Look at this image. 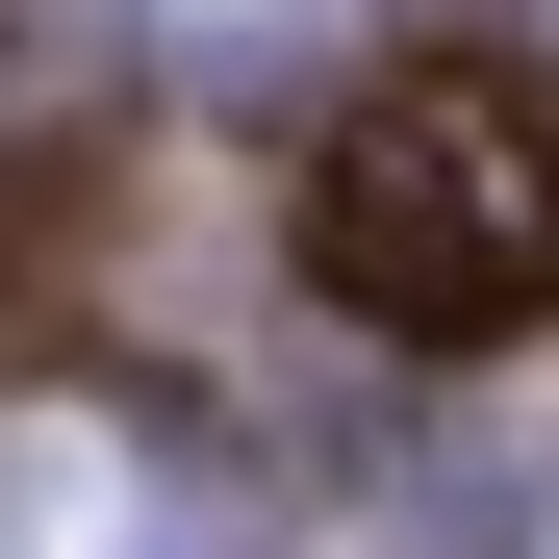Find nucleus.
<instances>
[{
    "label": "nucleus",
    "mask_w": 559,
    "mask_h": 559,
    "mask_svg": "<svg viewBox=\"0 0 559 559\" xmlns=\"http://www.w3.org/2000/svg\"><path fill=\"white\" fill-rule=\"evenodd\" d=\"M331 280L382 331H509L559 280V103L534 76H407V103L331 153Z\"/></svg>",
    "instance_id": "nucleus-1"
},
{
    "label": "nucleus",
    "mask_w": 559,
    "mask_h": 559,
    "mask_svg": "<svg viewBox=\"0 0 559 559\" xmlns=\"http://www.w3.org/2000/svg\"><path fill=\"white\" fill-rule=\"evenodd\" d=\"M0 559H204V509L128 457V407H0Z\"/></svg>",
    "instance_id": "nucleus-2"
},
{
    "label": "nucleus",
    "mask_w": 559,
    "mask_h": 559,
    "mask_svg": "<svg viewBox=\"0 0 559 559\" xmlns=\"http://www.w3.org/2000/svg\"><path fill=\"white\" fill-rule=\"evenodd\" d=\"M356 51V0H153V76H204V103H306Z\"/></svg>",
    "instance_id": "nucleus-3"
},
{
    "label": "nucleus",
    "mask_w": 559,
    "mask_h": 559,
    "mask_svg": "<svg viewBox=\"0 0 559 559\" xmlns=\"http://www.w3.org/2000/svg\"><path fill=\"white\" fill-rule=\"evenodd\" d=\"M509 559H559V484H534V509H509Z\"/></svg>",
    "instance_id": "nucleus-4"
}]
</instances>
